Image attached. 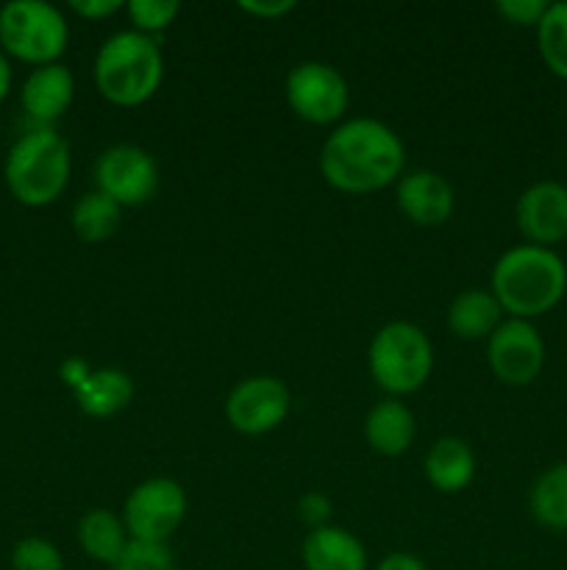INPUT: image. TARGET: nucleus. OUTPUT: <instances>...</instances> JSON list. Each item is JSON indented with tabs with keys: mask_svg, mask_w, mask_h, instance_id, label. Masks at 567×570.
<instances>
[{
	"mask_svg": "<svg viewBox=\"0 0 567 570\" xmlns=\"http://www.w3.org/2000/svg\"><path fill=\"white\" fill-rule=\"evenodd\" d=\"M489 289L506 317L534 321L565 298L567 265L554 248L515 245L495 262Z\"/></svg>",
	"mask_w": 567,
	"mask_h": 570,
	"instance_id": "obj_2",
	"label": "nucleus"
},
{
	"mask_svg": "<svg viewBox=\"0 0 567 570\" xmlns=\"http://www.w3.org/2000/svg\"><path fill=\"white\" fill-rule=\"evenodd\" d=\"M187 490L167 476L139 482L122 504V523L131 540L170 543L172 534L187 518Z\"/></svg>",
	"mask_w": 567,
	"mask_h": 570,
	"instance_id": "obj_7",
	"label": "nucleus"
},
{
	"mask_svg": "<svg viewBox=\"0 0 567 570\" xmlns=\"http://www.w3.org/2000/svg\"><path fill=\"white\" fill-rule=\"evenodd\" d=\"M395 204L415 226L437 228L454 215L456 193L442 173L411 170L404 173L395 184Z\"/></svg>",
	"mask_w": 567,
	"mask_h": 570,
	"instance_id": "obj_13",
	"label": "nucleus"
},
{
	"mask_svg": "<svg viewBox=\"0 0 567 570\" xmlns=\"http://www.w3.org/2000/svg\"><path fill=\"white\" fill-rule=\"evenodd\" d=\"M417 417L400 399H384L367 412L365 440L376 454L404 456L415 445Z\"/></svg>",
	"mask_w": 567,
	"mask_h": 570,
	"instance_id": "obj_15",
	"label": "nucleus"
},
{
	"mask_svg": "<svg viewBox=\"0 0 567 570\" xmlns=\"http://www.w3.org/2000/svg\"><path fill=\"white\" fill-rule=\"evenodd\" d=\"M111 570H176V554L167 543L131 540Z\"/></svg>",
	"mask_w": 567,
	"mask_h": 570,
	"instance_id": "obj_26",
	"label": "nucleus"
},
{
	"mask_svg": "<svg viewBox=\"0 0 567 570\" xmlns=\"http://www.w3.org/2000/svg\"><path fill=\"white\" fill-rule=\"evenodd\" d=\"M120 223L122 206L117 204V200H111L109 195L98 193V189L81 195V198L76 200V206H72V234L87 245H98L111 239L117 234V228H120Z\"/></svg>",
	"mask_w": 567,
	"mask_h": 570,
	"instance_id": "obj_21",
	"label": "nucleus"
},
{
	"mask_svg": "<svg viewBox=\"0 0 567 570\" xmlns=\"http://www.w3.org/2000/svg\"><path fill=\"white\" fill-rule=\"evenodd\" d=\"M72 98H76V78H72L70 67H64L61 61L33 67L20 89L22 111L31 117L33 126L44 128H53V122L67 115Z\"/></svg>",
	"mask_w": 567,
	"mask_h": 570,
	"instance_id": "obj_14",
	"label": "nucleus"
},
{
	"mask_svg": "<svg viewBox=\"0 0 567 570\" xmlns=\"http://www.w3.org/2000/svg\"><path fill=\"white\" fill-rule=\"evenodd\" d=\"M78 410L89 417H111L126 410L133 399V382L120 367L92 371L78 390H72Z\"/></svg>",
	"mask_w": 567,
	"mask_h": 570,
	"instance_id": "obj_19",
	"label": "nucleus"
},
{
	"mask_svg": "<svg viewBox=\"0 0 567 570\" xmlns=\"http://www.w3.org/2000/svg\"><path fill=\"white\" fill-rule=\"evenodd\" d=\"M9 562L11 570H64V557L56 549V543L39 538V534L17 540Z\"/></svg>",
	"mask_w": 567,
	"mask_h": 570,
	"instance_id": "obj_25",
	"label": "nucleus"
},
{
	"mask_svg": "<svg viewBox=\"0 0 567 570\" xmlns=\"http://www.w3.org/2000/svg\"><path fill=\"white\" fill-rule=\"evenodd\" d=\"M515 220L528 245L554 248L567 239V184L543 178L520 193Z\"/></svg>",
	"mask_w": 567,
	"mask_h": 570,
	"instance_id": "obj_12",
	"label": "nucleus"
},
{
	"mask_svg": "<svg viewBox=\"0 0 567 570\" xmlns=\"http://www.w3.org/2000/svg\"><path fill=\"white\" fill-rule=\"evenodd\" d=\"M506 321L498 298L493 289L470 287L456 295L448 306V328L454 337L465 343H478V340L493 337L495 328Z\"/></svg>",
	"mask_w": 567,
	"mask_h": 570,
	"instance_id": "obj_18",
	"label": "nucleus"
},
{
	"mask_svg": "<svg viewBox=\"0 0 567 570\" xmlns=\"http://www.w3.org/2000/svg\"><path fill=\"white\" fill-rule=\"evenodd\" d=\"M331 499H328L326 493H306L304 499L298 501V518L300 523H306L309 527V532H315V529L320 527H328V521H331Z\"/></svg>",
	"mask_w": 567,
	"mask_h": 570,
	"instance_id": "obj_28",
	"label": "nucleus"
},
{
	"mask_svg": "<svg viewBox=\"0 0 567 570\" xmlns=\"http://www.w3.org/2000/svg\"><path fill=\"white\" fill-rule=\"evenodd\" d=\"M178 11H181L178 0H128L126 3V14L133 31L153 39L176 22Z\"/></svg>",
	"mask_w": 567,
	"mask_h": 570,
	"instance_id": "obj_24",
	"label": "nucleus"
},
{
	"mask_svg": "<svg viewBox=\"0 0 567 570\" xmlns=\"http://www.w3.org/2000/svg\"><path fill=\"white\" fill-rule=\"evenodd\" d=\"M406 148L392 126L372 117L342 120L320 148V176L328 187L367 195L404 176Z\"/></svg>",
	"mask_w": 567,
	"mask_h": 570,
	"instance_id": "obj_1",
	"label": "nucleus"
},
{
	"mask_svg": "<svg viewBox=\"0 0 567 570\" xmlns=\"http://www.w3.org/2000/svg\"><path fill=\"white\" fill-rule=\"evenodd\" d=\"M548 0H498L495 11L504 17L509 26L517 28H537L539 20L548 11Z\"/></svg>",
	"mask_w": 567,
	"mask_h": 570,
	"instance_id": "obj_27",
	"label": "nucleus"
},
{
	"mask_svg": "<svg viewBox=\"0 0 567 570\" xmlns=\"http://www.w3.org/2000/svg\"><path fill=\"white\" fill-rule=\"evenodd\" d=\"M70 145L56 128L33 126L9 148L3 165L6 187L17 204L42 209L61 198L70 181Z\"/></svg>",
	"mask_w": 567,
	"mask_h": 570,
	"instance_id": "obj_4",
	"label": "nucleus"
},
{
	"mask_svg": "<svg viewBox=\"0 0 567 570\" xmlns=\"http://www.w3.org/2000/svg\"><path fill=\"white\" fill-rule=\"evenodd\" d=\"M94 189L117 200L122 209H137L159 189V165L142 145H111L94 161Z\"/></svg>",
	"mask_w": 567,
	"mask_h": 570,
	"instance_id": "obj_9",
	"label": "nucleus"
},
{
	"mask_svg": "<svg viewBox=\"0 0 567 570\" xmlns=\"http://www.w3.org/2000/svg\"><path fill=\"white\" fill-rule=\"evenodd\" d=\"M537 48L545 67L556 78L567 81V0H556L548 6L537 26Z\"/></svg>",
	"mask_w": 567,
	"mask_h": 570,
	"instance_id": "obj_23",
	"label": "nucleus"
},
{
	"mask_svg": "<svg viewBox=\"0 0 567 570\" xmlns=\"http://www.w3.org/2000/svg\"><path fill=\"white\" fill-rule=\"evenodd\" d=\"M9 92H11V61L9 56L0 50V104H3Z\"/></svg>",
	"mask_w": 567,
	"mask_h": 570,
	"instance_id": "obj_33",
	"label": "nucleus"
},
{
	"mask_svg": "<svg viewBox=\"0 0 567 570\" xmlns=\"http://www.w3.org/2000/svg\"><path fill=\"white\" fill-rule=\"evenodd\" d=\"M59 373H61V379L70 384V390H78L83 384V379L92 373V367H89L83 360H78V356H72V360H67L64 365H61Z\"/></svg>",
	"mask_w": 567,
	"mask_h": 570,
	"instance_id": "obj_32",
	"label": "nucleus"
},
{
	"mask_svg": "<svg viewBox=\"0 0 567 570\" xmlns=\"http://www.w3.org/2000/svg\"><path fill=\"white\" fill-rule=\"evenodd\" d=\"M370 376L389 399L411 395L431 379L434 345L417 323L392 321L378 328L367 348Z\"/></svg>",
	"mask_w": 567,
	"mask_h": 570,
	"instance_id": "obj_5",
	"label": "nucleus"
},
{
	"mask_svg": "<svg viewBox=\"0 0 567 570\" xmlns=\"http://www.w3.org/2000/svg\"><path fill=\"white\" fill-rule=\"evenodd\" d=\"M422 471L437 493L456 495L470 488L472 476H476V454L465 440L448 434V438L434 440L422 460Z\"/></svg>",
	"mask_w": 567,
	"mask_h": 570,
	"instance_id": "obj_17",
	"label": "nucleus"
},
{
	"mask_svg": "<svg viewBox=\"0 0 567 570\" xmlns=\"http://www.w3.org/2000/svg\"><path fill=\"white\" fill-rule=\"evenodd\" d=\"M487 362L506 387H528L545 367V340L531 321L506 317L487 340Z\"/></svg>",
	"mask_w": 567,
	"mask_h": 570,
	"instance_id": "obj_11",
	"label": "nucleus"
},
{
	"mask_svg": "<svg viewBox=\"0 0 567 570\" xmlns=\"http://www.w3.org/2000/svg\"><path fill=\"white\" fill-rule=\"evenodd\" d=\"M94 87L109 104L131 109L159 92L165 78V56L153 37L139 31H117L106 39L94 56Z\"/></svg>",
	"mask_w": 567,
	"mask_h": 570,
	"instance_id": "obj_3",
	"label": "nucleus"
},
{
	"mask_svg": "<svg viewBox=\"0 0 567 570\" xmlns=\"http://www.w3.org/2000/svg\"><path fill=\"white\" fill-rule=\"evenodd\" d=\"M237 9L259 17V20H278V17H287L289 11L298 9V3L295 0H239Z\"/></svg>",
	"mask_w": 567,
	"mask_h": 570,
	"instance_id": "obj_29",
	"label": "nucleus"
},
{
	"mask_svg": "<svg viewBox=\"0 0 567 570\" xmlns=\"http://www.w3.org/2000/svg\"><path fill=\"white\" fill-rule=\"evenodd\" d=\"M70 9L83 20H106V17L126 9V3L122 0H72Z\"/></svg>",
	"mask_w": 567,
	"mask_h": 570,
	"instance_id": "obj_30",
	"label": "nucleus"
},
{
	"mask_svg": "<svg viewBox=\"0 0 567 570\" xmlns=\"http://www.w3.org/2000/svg\"><path fill=\"white\" fill-rule=\"evenodd\" d=\"M292 410L289 387L276 376H248L226 399V421L233 432L259 438L281 426Z\"/></svg>",
	"mask_w": 567,
	"mask_h": 570,
	"instance_id": "obj_10",
	"label": "nucleus"
},
{
	"mask_svg": "<svg viewBox=\"0 0 567 570\" xmlns=\"http://www.w3.org/2000/svg\"><path fill=\"white\" fill-rule=\"evenodd\" d=\"M131 543L122 515L111 510H89L87 515L78 521V546L83 554L100 566H115L126 546Z\"/></svg>",
	"mask_w": 567,
	"mask_h": 570,
	"instance_id": "obj_20",
	"label": "nucleus"
},
{
	"mask_svg": "<svg viewBox=\"0 0 567 570\" xmlns=\"http://www.w3.org/2000/svg\"><path fill=\"white\" fill-rule=\"evenodd\" d=\"M70 42V26L59 6L48 0H9L0 6V50L42 67L56 65Z\"/></svg>",
	"mask_w": 567,
	"mask_h": 570,
	"instance_id": "obj_6",
	"label": "nucleus"
},
{
	"mask_svg": "<svg viewBox=\"0 0 567 570\" xmlns=\"http://www.w3.org/2000/svg\"><path fill=\"white\" fill-rule=\"evenodd\" d=\"M300 557L306 570H367V551L361 540L334 523L306 534Z\"/></svg>",
	"mask_w": 567,
	"mask_h": 570,
	"instance_id": "obj_16",
	"label": "nucleus"
},
{
	"mask_svg": "<svg viewBox=\"0 0 567 570\" xmlns=\"http://www.w3.org/2000/svg\"><path fill=\"white\" fill-rule=\"evenodd\" d=\"M376 570H428V568L420 557L409 554V551H392V554H387L381 562H378Z\"/></svg>",
	"mask_w": 567,
	"mask_h": 570,
	"instance_id": "obj_31",
	"label": "nucleus"
},
{
	"mask_svg": "<svg viewBox=\"0 0 567 570\" xmlns=\"http://www.w3.org/2000/svg\"><path fill=\"white\" fill-rule=\"evenodd\" d=\"M287 104L300 120L311 126H334L345 117L350 106L348 78L328 61H300L289 70L287 83Z\"/></svg>",
	"mask_w": 567,
	"mask_h": 570,
	"instance_id": "obj_8",
	"label": "nucleus"
},
{
	"mask_svg": "<svg viewBox=\"0 0 567 570\" xmlns=\"http://www.w3.org/2000/svg\"><path fill=\"white\" fill-rule=\"evenodd\" d=\"M528 510L539 527L567 532V462H556L539 473L528 493Z\"/></svg>",
	"mask_w": 567,
	"mask_h": 570,
	"instance_id": "obj_22",
	"label": "nucleus"
}]
</instances>
